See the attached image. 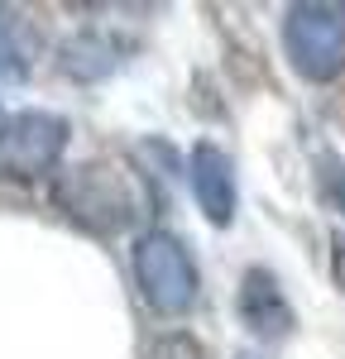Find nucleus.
Returning a JSON list of instances; mask_svg holds the SVG:
<instances>
[{
    "instance_id": "f03ea898",
    "label": "nucleus",
    "mask_w": 345,
    "mask_h": 359,
    "mask_svg": "<svg viewBox=\"0 0 345 359\" xmlns=\"http://www.w3.org/2000/svg\"><path fill=\"white\" fill-rule=\"evenodd\" d=\"M135 283L158 316H182L197 302V264L168 230H144L135 240Z\"/></svg>"
},
{
    "instance_id": "20e7f679",
    "label": "nucleus",
    "mask_w": 345,
    "mask_h": 359,
    "mask_svg": "<svg viewBox=\"0 0 345 359\" xmlns=\"http://www.w3.org/2000/svg\"><path fill=\"white\" fill-rule=\"evenodd\" d=\"M67 149V120L48 111H20L0 125V177L5 182H34L62 158Z\"/></svg>"
},
{
    "instance_id": "7ed1b4c3",
    "label": "nucleus",
    "mask_w": 345,
    "mask_h": 359,
    "mask_svg": "<svg viewBox=\"0 0 345 359\" xmlns=\"http://www.w3.org/2000/svg\"><path fill=\"white\" fill-rule=\"evenodd\" d=\"M283 43L307 82H331L345 67V5H292Z\"/></svg>"
},
{
    "instance_id": "0eeeda50",
    "label": "nucleus",
    "mask_w": 345,
    "mask_h": 359,
    "mask_svg": "<svg viewBox=\"0 0 345 359\" xmlns=\"http://www.w3.org/2000/svg\"><path fill=\"white\" fill-rule=\"evenodd\" d=\"M20 72H25L20 39H15V25H10V15L0 10V77H20Z\"/></svg>"
},
{
    "instance_id": "f257e3e1",
    "label": "nucleus",
    "mask_w": 345,
    "mask_h": 359,
    "mask_svg": "<svg viewBox=\"0 0 345 359\" xmlns=\"http://www.w3.org/2000/svg\"><path fill=\"white\" fill-rule=\"evenodd\" d=\"M58 206L72 221L115 235L144 211V187L135 182V172L120 163H86L58 187Z\"/></svg>"
},
{
    "instance_id": "9b49d317",
    "label": "nucleus",
    "mask_w": 345,
    "mask_h": 359,
    "mask_svg": "<svg viewBox=\"0 0 345 359\" xmlns=\"http://www.w3.org/2000/svg\"><path fill=\"white\" fill-rule=\"evenodd\" d=\"M0 125H5V115H0Z\"/></svg>"
},
{
    "instance_id": "423d86ee",
    "label": "nucleus",
    "mask_w": 345,
    "mask_h": 359,
    "mask_svg": "<svg viewBox=\"0 0 345 359\" xmlns=\"http://www.w3.org/2000/svg\"><path fill=\"white\" fill-rule=\"evenodd\" d=\"M240 321H245L255 335H264V340L288 335L292 311H288L273 273H264V269H250V273H245V283H240Z\"/></svg>"
},
{
    "instance_id": "9d476101",
    "label": "nucleus",
    "mask_w": 345,
    "mask_h": 359,
    "mask_svg": "<svg viewBox=\"0 0 345 359\" xmlns=\"http://www.w3.org/2000/svg\"><path fill=\"white\" fill-rule=\"evenodd\" d=\"M331 269H336V283L345 287V240L341 235H336V264H331Z\"/></svg>"
},
{
    "instance_id": "39448f33",
    "label": "nucleus",
    "mask_w": 345,
    "mask_h": 359,
    "mask_svg": "<svg viewBox=\"0 0 345 359\" xmlns=\"http://www.w3.org/2000/svg\"><path fill=\"white\" fill-rule=\"evenodd\" d=\"M187 182H192V196H197L201 216L211 225L235 221V168H230L226 149L197 144L192 158H187Z\"/></svg>"
},
{
    "instance_id": "6e6552de",
    "label": "nucleus",
    "mask_w": 345,
    "mask_h": 359,
    "mask_svg": "<svg viewBox=\"0 0 345 359\" xmlns=\"http://www.w3.org/2000/svg\"><path fill=\"white\" fill-rule=\"evenodd\" d=\"M149 359H206V350L192 335H163V340H154Z\"/></svg>"
},
{
    "instance_id": "1a4fd4ad",
    "label": "nucleus",
    "mask_w": 345,
    "mask_h": 359,
    "mask_svg": "<svg viewBox=\"0 0 345 359\" xmlns=\"http://www.w3.org/2000/svg\"><path fill=\"white\" fill-rule=\"evenodd\" d=\"M326 187H331V196H336V206L345 211V163H341V168L331 163V172H326Z\"/></svg>"
}]
</instances>
